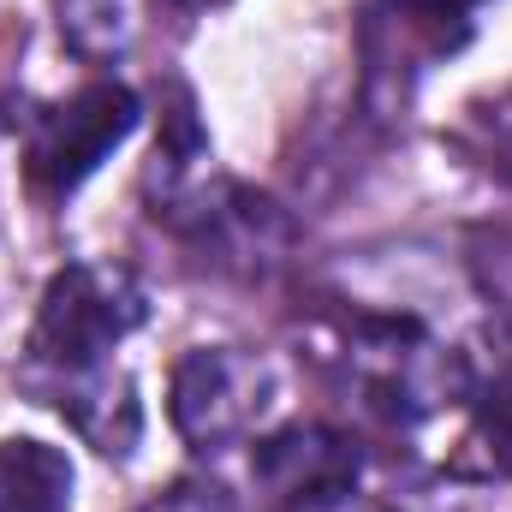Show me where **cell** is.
<instances>
[{
  "instance_id": "6da1fadb",
  "label": "cell",
  "mask_w": 512,
  "mask_h": 512,
  "mask_svg": "<svg viewBox=\"0 0 512 512\" xmlns=\"http://www.w3.org/2000/svg\"><path fill=\"white\" fill-rule=\"evenodd\" d=\"M143 286L114 262H72L48 280L30 328V376L96 370L143 322Z\"/></svg>"
},
{
  "instance_id": "7a4b0ae2",
  "label": "cell",
  "mask_w": 512,
  "mask_h": 512,
  "mask_svg": "<svg viewBox=\"0 0 512 512\" xmlns=\"http://www.w3.org/2000/svg\"><path fill=\"white\" fill-rule=\"evenodd\" d=\"M268 405H274V370L268 358H256L245 346H197L173 370L167 411H173V429L197 453H221L245 441Z\"/></svg>"
},
{
  "instance_id": "3957f363",
  "label": "cell",
  "mask_w": 512,
  "mask_h": 512,
  "mask_svg": "<svg viewBox=\"0 0 512 512\" xmlns=\"http://www.w3.org/2000/svg\"><path fill=\"white\" fill-rule=\"evenodd\" d=\"M346 376L370 393V405L387 417H429L453 399H465V364L441 346H429L405 322H358L346 328Z\"/></svg>"
},
{
  "instance_id": "277c9868",
  "label": "cell",
  "mask_w": 512,
  "mask_h": 512,
  "mask_svg": "<svg viewBox=\"0 0 512 512\" xmlns=\"http://www.w3.org/2000/svg\"><path fill=\"white\" fill-rule=\"evenodd\" d=\"M137 126V96L126 84H84L42 108L24 137V167L42 191H78Z\"/></svg>"
},
{
  "instance_id": "5b68a950",
  "label": "cell",
  "mask_w": 512,
  "mask_h": 512,
  "mask_svg": "<svg viewBox=\"0 0 512 512\" xmlns=\"http://www.w3.org/2000/svg\"><path fill=\"white\" fill-rule=\"evenodd\" d=\"M256 477L280 501V512H304L352 495L358 453H352L346 435H334L322 423H292V429H280V435H268L256 447Z\"/></svg>"
},
{
  "instance_id": "8992f818",
  "label": "cell",
  "mask_w": 512,
  "mask_h": 512,
  "mask_svg": "<svg viewBox=\"0 0 512 512\" xmlns=\"http://www.w3.org/2000/svg\"><path fill=\"white\" fill-rule=\"evenodd\" d=\"M30 382L48 393V405L60 417L78 423V435H90L102 453H131L143 417H137V399H131V382L114 376L108 364L96 370H60V376H30Z\"/></svg>"
},
{
  "instance_id": "52a82bcc",
  "label": "cell",
  "mask_w": 512,
  "mask_h": 512,
  "mask_svg": "<svg viewBox=\"0 0 512 512\" xmlns=\"http://www.w3.org/2000/svg\"><path fill=\"white\" fill-rule=\"evenodd\" d=\"M0 512H72V459L48 441H0Z\"/></svg>"
},
{
  "instance_id": "ba28073f",
  "label": "cell",
  "mask_w": 512,
  "mask_h": 512,
  "mask_svg": "<svg viewBox=\"0 0 512 512\" xmlns=\"http://www.w3.org/2000/svg\"><path fill=\"white\" fill-rule=\"evenodd\" d=\"M453 465L465 477H512V370L471 393V423Z\"/></svg>"
},
{
  "instance_id": "9c48e42d",
  "label": "cell",
  "mask_w": 512,
  "mask_h": 512,
  "mask_svg": "<svg viewBox=\"0 0 512 512\" xmlns=\"http://www.w3.org/2000/svg\"><path fill=\"white\" fill-rule=\"evenodd\" d=\"M120 0H60V30L78 54L102 60L114 48H126V24H120Z\"/></svg>"
},
{
  "instance_id": "30bf717a",
  "label": "cell",
  "mask_w": 512,
  "mask_h": 512,
  "mask_svg": "<svg viewBox=\"0 0 512 512\" xmlns=\"http://www.w3.org/2000/svg\"><path fill=\"white\" fill-rule=\"evenodd\" d=\"M483 137H489V149L501 155V167L512 173V84L495 102H483Z\"/></svg>"
},
{
  "instance_id": "8fae6325",
  "label": "cell",
  "mask_w": 512,
  "mask_h": 512,
  "mask_svg": "<svg viewBox=\"0 0 512 512\" xmlns=\"http://www.w3.org/2000/svg\"><path fill=\"white\" fill-rule=\"evenodd\" d=\"M405 6H417V12H429V18H441V24H459L471 6H483V0H405Z\"/></svg>"
},
{
  "instance_id": "7c38bea8",
  "label": "cell",
  "mask_w": 512,
  "mask_h": 512,
  "mask_svg": "<svg viewBox=\"0 0 512 512\" xmlns=\"http://www.w3.org/2000/svg\"><path fill=\"white\" fill-rule=\"evenodd\" d=\"M304 512H387V507H370L358 495H340V501H322V507H304Z\"/></svg>"
},
{
  "instance_id": "4fadbf2b",
  "label": "cell",
  "mask_w": 512,
  "mask_h": 512,
  "mask_svg": "<svg viewBox=\"0 0 512 512\" xmlns=\"http://www.w3.org/2000/svg\"><path fill=\"white\" fill-rule=\"evenodd\" d=\"M179 6H221V0H179Z\"/></svg>"
}]
</instances>
